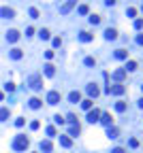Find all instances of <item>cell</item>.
Here are the masks:
<instances>
[{"mask_svg": "<svg viewBox=\"0 0 143 153\" xmlns=\"http://www.w3.org/2000/svg\"><path fill=\"white\" fill-rule=\"evenodd\" d=\"M79 132H81V125H79V123H70L66 136H79Z\"/></svg>", "mask_w": 143, "mask_h": 153, "instance_id": "obj_8", "label": "cell"}, {"mask_svg": "<svg viewBox=\"0 0 143 153\" xmlns=\"http://www.w3.org/2000/svg\"><path fill=\"white\" fill-rule=\"evenodd\" d=\"M86 92H88V96H90V100H92V98H96L98 94H101V89H98V85H94V83H90V85H88V87H86Z\"/></svg>", "mask_w": 143, "mask_h": 153, "instance_id": "obj_5", "label": "cell"}, {"mask_svg": "<svg viewBox=\"0 0 143 153\" xmlns=\"http://www.w3.org/2000/svg\"><path fill=\"white\" fill-rule=\"evenodd\" d=\"M83 62H86V66H94V64H96V60H94L92 56H88V58H86Z\"/></svg>", "mask_w": 143, "mask_h": 153, "instance_id": "obj_30", "label": "cell"}, {"mask_svg": "<svg viewBox=\"0 0 143 153\" xmlns=\"http://www.w3.org/2000/svg\"><path fill=\"white\" fill-rule=\"evenodd\" d=\"M113 56L118 58V60H126V58H128V51H126V49H115Z\"/></svg>", "mask_w": 143, "mask_h": 153, "instance_id": "obj_20", "label": "cell"}, {"mask_svg": "<svg viewBox=\"0 0 143 153\" xmlns=\"http://www.w3.org/2000/svg\"><path fill=\"white\" fill-rule=\"evenodd\" d=\"M60 45H62V38L56 36V38H53V47H60Z\"/></svg>", "mask_w": 143, "mask_h": 153, "instance_id": "obj_37", "label": "cell"}, {"mask_svg": "<svg viewBox=\"0 0 143 153\" xmlns=\"http://www.w3.org/2000/svg\"><path fill=\"white\" fill-rule=\"evenodd\" d=\"M2 98H4V94H2V92H0V100H2Z\"/></svg>", "mask_w": 143, "mask_h": 153, "instance_id": "obj_46", "label": "cell"}, {"mask_svg": "<svg viewBox=\"0 0 143 153\" xmlns=\"http://www.w3.org/2000/svg\"><path fill=\"white\" fill-rule=\"evenodd\" d=\"M126 13H128V17H135V15H137V9H132V6H128V11H126Z\"/></svg>", "mask_w": 143, "mask_h": 153, "instance_id": "obj_36", "label": "cell"}, {"mask_svg": "<svg viewBox=\"0 0 143 153\" xmlns=\"http://www.w3.org/2000/svg\"><path fill=\"white\" fill-rule=\"evenodd\" d=\"M45 58H47V60H51V58H53V51H51V49H49V51H45Z\"/></svg>", "mask_w": 143, "mask_h": 153, "instance_id": "obj_42", "label": "cell"}, {"mask_svg": "<svg viewBox=\"0 0 143 153\" xmlns=\"http://www.w3.org/2000/svg\"><path fill=\"white\" fill-rule=\"evenodd\" d=\"M9 115H11V111H9L6 106H2V109H0V121H6Z\"/></svg>", "mask_w": 143, "mask_h": 153, "instance_id": "obj_23", "label": "cell"}, {"mask_svg": "<svg viewBox=\"0 0 143 153\" xmlns=\"http://www.w3.org/2000/svg\"><path fill=\"white\" fill-rule=\"evenodd\" d=\"M28 104H30V109H41V106H43V100H39V98H30Z\"/></svg>", "mask_w": 143, "mask_h": 153, "instance_id": "obj_17", "label": "cell"}, {"mask_svg": "<svg viewBox=\"0 0 143 153\" xmlns=\"http://www.w3.org/2000/svg\"><path fill=\"white\" fill-rule=\"evenodd\" d=\"M111 121H113V119H111L109 113H101V123H105L107 128H111Z\"/></svg>", "mask_w": 143, "mask_h": 153, "instance_id": "obj_13", "label": "cell"}, {"mask_svg": "<svg viewBox=\"0 0 143 153\" xmlns=\"http://www.w3.org/2000/svg\"><path fill=\"white\" fill-rule=\"evenodd\" d=\"M77 11H79V15H88V13H90V6H88V4H79Z\"/></svg>", "mask_w": 143, "mask_h": 153, "instance_id": "obj_24", "label": "cell"}, {"mask_svg": "<svg viewBox=\"0 0 143 153\" xmlns=\"http://www.w3.org/2000/svg\"><path fill=\"white\" fill-rule=\"evenodd\" d=\"M124 77H126V70H124V68H118V70H113V79L118 81V83H120V81H124Z\"/></svg>", "mask_w": 143, "mask_h": 153, "instance_id": "obj_12", "label": "cell"}, {"mask_svg": "<svg viewBox=\"0 0 143 153\" xmlns=\"http://www.w3.org/2000/svg\"><path fill=\"white\" fill-rule=\"evenodd\" d=\"M107 136H109V138H118L120 136V130L115 128V125H111V128H107Z\"/></svg>", "mask_w": 143, "mask_h": 153, "instance_id": "obj_14", "label": "cell"}, {"mask_svg": "<svg viewBox=\"0 0 143 153\" xmlns=\"http://www.w3.org/2000/svg\"><path fill=\"white\" fill-rule=\"evenodd\" d=\"M139 106H141V109H143V98H141V100H139Z\"/></svg>", "mask_w": 143, "mask_h": 153, "instance_id": "obj_45", "label": "cell"}, {"mask_svg": "<svg viewBox=\"0 0 143 153\" xmlns=\"http://www.w3.org/2000/svg\"><path fill=\"white\" fill-rule=\"evenodd\" d=\"M88 121H90V123L101 121V111H98V109H90V111H88Z\"/></svg>", "mask_w": 143, "mask_h": 153, "instance_id": "obj_3", "label": "cell"}, {"mask_svg": "<svg viewBox=\"0 0 143 153\" xmlns=\"http://www.w3.org/2000/svg\"><path fill=\"white\" fill-rule=\"evenodd\" d=\"M68 100L73 102V104L81 102V94H79V92H70V94H68Z\"/></svg>", "mask_w": 143, "mask_h": 153, "instance_id": "obj_15", "label": "cell"}, {"mask_svg": "<svg viewBox=\"0 0 143 153\" xmlns=\"http://www.w3.org/2000/svg\"><path fill=\"white\" fill-rule=\"evenodd\" d=\"M105 38H107V41H115V38H118V30L107 28V30H105Z\"/></svg>", "mask_w": 143, "mask_h": 153, "instance_id": "obj_11", "label": "cell"}, {"mask_svg": "<svg viewBox=\"0 0 143 153\" xmlns=\"http://www.w3.org/2000/svg\"><path fill=\"white\" fill-rule=\"evenodd\" d=\"M49 34H51V32H49V30H47V28H43V30H41V32H39V36H41V38H43V41H47V38H49Z\"/></svg>", "mask_w": 143, "mask_h": 153, "instance_id": "obj_28", "label": "cell"}, {"mask_svg": "<svg viewBox=\"0 0 143 153\" xmlns=\"http://www.w3.org/2000/svg\"><path fill=\"white\" fill-rule=\"evenodd\" d=\"M92 104H94V102L90 100V98H88V100H81V109H86V111H90V109H92Z\"/></svg>", "mask_w": 143, "mask_h": 153, "instance_id": "obj_26", "label": "cell"}, {"mask_svg": "<svg viewBox=\"0 0 143 153\" xmlns=\"http://www.w3.org/2000/svg\"><path fill=\"white\" fill-rule=\"evenodd\" d=\"M60 145L68 149V147H73V140H70V136H60Z\"/></svg>", "mask_w": 143, "mask_h": 153, "instance_id": "obj_21", "label": "cell"}, {"mask_svg": "<svg viewBox=\"0 0 143 153\" xmlns=\"http://www.w3.org/2000/svg\"><path fill=\"white\" fill-rule=\"evenodd\" d=\"M124 70H126V73H128V70H137V62H135V60H128V62H126V68H124Z\"/></svg>", "mask_w": 143, "mask_h": 153, "instance_id": "obj_25", "label": "cell"}, {"mask_svg": "<svg viewBox=\"0 0 143 153\" xmlns=\"http://www.w3.org/2000/svg\"><path fill=\"white\" fill-rule=\"evenodd\" d=\"M4 89H6L9 94H13V92H15V85H13V83H6V85H4Z\"/></svg>", "mask_w": 143, "mask_h": 153, "instance_id": "obj_34", "label": "cell"}, {"mask_svg": "<svg viewBox=\"0 0 143 153\" xmlns=\"http://www.w3.org/2000/svg\"><path fill=\"white\" fill-rule=\"evenodd\" d=\"M28 13H30V17H32V19H39V9H34V6H32Z\"/></svg>", "mask_w": 143, "mask_h": 153, "instance_id": "obj_29", "label": "cell"}, {"mask_svg": "<svg viewBox=\"0 0 143 153\" xmlns=\"http://www.w3.org/2000/svg\"><path fill=\"white\" fill-rule=\"evenodd\" d=\"M135 28H137V30L143 28V19H137V21H135Z\"/></svg>", "mask_w": 143, "mask_h": 153, "instance_id": "obj_39", "label": "cell"}, {"mask_svg": "<svg viewBox=\"0 0 143 153\" xmlns=\"http://www.w3.org/2000/svg\"><path fill=\"white\" fill-rule=\"evenodd\" d=\"M79 41H81V43H90L92 41V34L90 32H79Z\"/></svg>", "mask_w": 143, "mask_h": 153, "instance_id": "obj_22", "label": "cell"}, {"mask_svg": "<svg viewBox=\"0 0 143 153\" xmlns=\"http://www.w3.org/2000/svg\"><path fill=\"white\" fill-rule=\"evenodd\" d=\"M137 45H143V34H139V36H137Z\"/></svg>", "mask_w": 143, "mask_h": 153, "instance_id": "obj_44", "label": "cell"}, {"mask_svg": "<svg viewBox=\"0 0 143 153\" xmlns=\"http://www.w3.org/2000/svg\"><path fill=\"white\" fill-rule=\"evenodd\" d=\"M141 92H143V85H141Z\"/></svg>", "mask_w": 143, "mask_h": 153, "instance_id": "obj_47", "label": "cell"}, {"mask_svg": "<svg viewBox=\"0 0 143 153\" xmlns=\"http://www.w3.org/2000/svg\"><path fill=\"white\" fill-rule=\"evenodd\" d=\"M115 111L124 113V111H126V102H115Z\"/></svg>", "mask_w": 143, "mask_h": 153, "instance_id": "obj_27", "label": "cell"}, {"mask_svg": "<svg viewBox=\"0 0 143 153\" xmlns=\"http://www.w3.org/2000/svg\"><path fill=\"white\" fill-rule=\"evenodd\" d=\"M53 121H56V123H60V125H62V123H64L66 119H64V117H60V115H56V117H53Z\"/></svg>", "mask_w": 143, "mask_h": 153, "instance_id": "obj_35", "label": "cell"}, {"mask_svg": "<svg viewBox=\"0 0 143 153\" xmlns=\"http://www.w3.org/2000/svg\"><path fill=\"white\" fill-rule=\"evenodd\" d=\"M30 128H32V130H39V128H41V123H39V121H32V123H30Z\"/></svg>", "mask_w": 143, "mask_h": 153, "instance_id": "obj_41", "label": "cell"}, {"mask_svg": "<svg viewBox=\"0 0 143 153\" xmlns=\"http://www.w3.org/2000/svg\"><path fill=\"white\" fill-rule=\"evenodd\" d=\"M53 145H51V140H43L41 142V151H45V153H51Z\"/></svg>", "mask_w": 143, "mask_h": 153, "instance_id": "obj_19", "label": "cell"}, {"mask_svg": "<svg viewBox=\"0 0 143 153\" xmlns=\"http://www.w3.org/2000/svg\"><path fill=\"white\" fill-rule=\"evenodd\" d=\"M73 6H75V0H68V2H64V4L60 6V13H62V15H66V13H68Z\"/></svg>", "mask_w": 143, "mask_h": 153, "instance_id": "obj_10", "label": "cell"}, {"mask_svg": "<svg viewBox=\"0 0 143 153\" xmlns=\"http://www.w3.org/2000/svg\"><path fill=\"white\" fill-rule=\"evenodd\" d=\"M141 9H143V6H141Z\"/></svg>", "mask_w": 143, "mask_h": 153, "instance_id": "obj_48", "label": "cell"}, {"mask_svg": "<svg viewBox=\"0 0 143 153\" xmlns=\"http://www.w3.org/2000/svg\"><path fill=\"white\" fill-rule=\"evenodd\" d=\"M66 121H70V123H77V117H75V115H68V117H66Z\"/></svg>", "mask_w": 143, "mask_h": 153, "instance_id": "obj_40", "label": "cell"}, {"mask_svg": "<svg viewBox=\"0 0 143 153\" xmlns=\"http://www.w3.org/2000/svg\"><path fill=\"white\" fill-rule=\"evenodd\" d=\"M6 41L9 43H17V41H19V32H17V30H9L6 32Z\"/></svg>", "mask_w": 143, "mask_h": 153, "instance_id": "obj_9", "label": "cell"}, {"mask_svg": "<svg viewBox=\"0 0 143 153\" xmlns=\"http://www.w3.org/2000/svg\"><path fill=\"white\" fill-rule=\"evenodd\" d=\"M9 56H11L13 60H22V56H24V51L15 47V49H11V51H9Z\"/></svg>", "mask_w": 143, "mask_h": 153, "instance_id": "obj_16", "label": "cell"}, {"mask_svg": "<svg viewBox=\"0 0 143 153\" xmlns=\"http://www.w3.org/2000/svg\"><path fill=\"white\" fill-rule=\"evenodd\" d=\"M28 145H30V140L26 138L24 134H17L15 140H13V149L15 151H26V149H28Z\"/></svg>", "mask_w": 143, "mask_h": 153, "instance_id": "obj_1", "label": "cell"}, {"mask_svg": "<svg viewBox=\"0 0 143 153\" xmlns=\"http://www.w3.org/2000/svg\"><path fill=\"white\" fill-rule=\"evenodd\" d=\"M111 153H124V149H122V147H115V149L111 151Z\"/></svg>", "mask_w": 143, "mask_h": 153, "instance_id": "obj_43", "label": "cell"}, {"mask_svg": "<svg viewBox=\"0 0 143 153\" xmlns=\"http://www.w3.org/2000/svg\"><path fill=\"white\" fill-rule=\"evenodd\" d=\"M0 17H4V19H13L15 11H13V9H9V6H2V9H0Z\"/></svg>", "mask_w": 143, "mask_h": 153, "instance_id": "obj_6", "label": "cell"}, {"mask_svg": "<svg viewBox=\"0 0 143 153\" xmlns=\"http://www.w3.org/2000/svg\"><path fill=\"white\" fill-rule=\"evenodd\" d=\"M90 23H101V15H90Z\"/></svg>", "mask_w": 143, "mask_h": 153, "instance_id": "obj_31", "label": "cell"}, {"mask_svg": "<svg viewBox=\"0 0 143 153\" xmlns=\"http://www.w3.org/2000/svg\"><path fill=\"white\" fill-rule=\"evenodd\" d=\"M60 98H62L60 92H49V94H47V104H51V106H53V104H58V102H60Z\"/></svg>", "mask_w": 143, "mask_h": 153, "instance_id": "obj_4", "label": "cell"}, {"mask_svg": "<svg viewBox=\"0 0 143 153\" xmlns=\"http://www.w3.org/2000/svg\"><path fill=\"white\" fill-rule=\"evenodd\" d=\"M124 92H126V87H124L122 83H115V85L109 89V94H113V96H122Z\"/></svg>", "mask_w": 143, "mask_h": 153, "instance_id": "obj_7", "label": "cell"}, {"mask_svg": "<svg viewBox=\"0 0 143 153\" xmlns=\"http://www.w3.org/2000/svg\"><path fill=\"white\" fill-rule=\"evenodd\" d=\"M43 68H45V77H53V75H56V66H53V64H45Z\"/></svg>", "mask_w": 143, "mask_h": 153, "instance_id": "obj_18", "label": "cell"}, {"mask_svg": "<svg viewBox=\"0 0 143 153\" xmlns=\"http://www.w3.org/2000/svg\"><path fill=\"white\" fill-rule=\"evenodd\" d=\"M128 145H130L132 149H137V147H139V140H137V138H130V140H128Z\"/></svg>", "mask_w": 143, "mask_h": 153, "instance_id": "obj_33", "label": "cell"}, {"mask_svg": "<svg viewBox=\"0 0 143 153\" xmlns=\"http://www.w3.org/2000/svg\"><path fill=\"white\" fill-rule=\"evenodd\" d=\"M45 132H47V136H56V128H53V125H49Z\"/></svg>", "mask_w": 143, "mask_h": 153, "instance_id": "obj_32", "label": "cell"}, {"mask_svg": "<svg viewBox=\"0 0 143 153\" xmlns=\"http://www.w3.org/2000/svg\"><path fill=\"white\" fill-rule=\"evenodd\" d=\"M28 85L34 89V92L43 89V77H41V75H30V77H28Z\"/></svg>", "mask_w": 143, "mask_h": 153, "instance_id": "obj_2", "label": "cell"}, {"mask_svg": "<svg viewBox=\"0 0 143 153\" xmlns=\"http://www.w3.org/2000/svg\"><path fill=\"white\" fill-rule=\"evenodd\" d=\"M24 123H26V119H22V117H19V119H15V125H17V128H22Z\"/></svg>", "mask_w": 143, "mask_h": 153, "instance_id": "obj_38", "label": "cell"}]
</instances>
